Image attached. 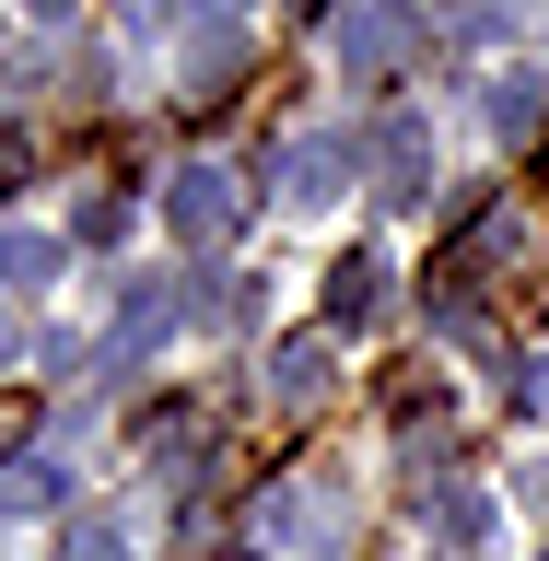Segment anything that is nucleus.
<instances>
[{
  "instance_id": "nucleus-5",
  "label": "nucleus",
  "mask_w": 549,
  "mask_h": 561,
  "mask_svg": "<svg viewBox=\"0 0 549 561\" xmlns=\"http://www.w3.org/2000/svg\"><path fill=\"white\" fill-rule=\"evenodd\" d=\"M59 234H0V305H47L59 293Z\"/></svg>"
},
{
  "instance_id": "nucleus-9",
  "label": "nucleus",
  "mask_w": 549,
  "mask_h": 561,
  "mask_svg": "<svg viewBox=\"0 0 549 561\" xmlns=\"http://www.w3.org/2000/svg\"><path fill=\"white\" fill-rule=\"evenodd\" d=\"M59 456H24V468H12V480H0V526H24V515H47V503H59Z\"/></svg>"
},
{
  "instance_id": "nucleus-1",
  "label": "nucleus",
  "mask_w": 549,
  "mask_h": 561,
  "mask_svg": "<svg viewBox=\"0 0 549 561\" xmlns=\"http://www.w3.org/2000/svg\"><path fill=\"white\" fill-rule=\"evenodd\" d=\"M235 210H245L235 164H175V187H164V222H175V234H187V245L235 234Z\"/></svg>"
},
{
  "instance_id": "nucleus-12",
  "label": "nucleus",
  "mask_w": 549,
  "mask_h": 561,
  "mask_svg": "<svg viewBox=\"0 0 549 561\" xmlns=\"http://www.w3.org/2000/svg\"><path fill=\"white\" fill-rule=\"evenodd\" d=\"M433 526H445L456 550H480V538H491V526H503V515H491L480 491H445V503H433Z\"/></svg>"
},
{
  "instance_id": "nucleus-13",
  "label": "nucleus",
  "mask_w": 549,
  "mask_h": 561,
  "mask_svg": "<svg viewBox=\"0 0 549 561\" xmlns=\"http://www.w3.org/2000/svg\"><path fill=\"white\" fill-rule=\"evenodd\" d=\"M526 410H549V363H538V386H526Z\"/></svg>"
},
{
  "instance_id": "nucleus-4",
  "label": "nucleus",
  "mask_w": 549,
  "mask_h": 561,
  "mask_svg": "<svg viewBox=\"0 0 549 561\" xmlns=\"http://www.w3.org/2000/svg\"><path fill=\"white\" fill-rule=\"evenodd\" d=\"M480 117H491V140H538L549 129V70H491Z\"/></svg>"
},
{
  "instance_id": "nucleus-11",
  "label": "nucleus",
  "mask_w": 549,
  "mask_h": 561,
  "mask_svg": "<svg viewBox=\"0 0 549 561\" xmlns=\"http://www.w3.org/2000/svg\"><path fill=\"white\" fill-rule=\"evenodd\" d=\"M281 398H293V410L328 398V340H293V351H281Z\"/></svg>"
},
{
  "instance_id": "nucleus-2",
  "label": "nucleus",
  "mask_w": 549,
  "mask_h": 561,
  "mask_svg": "<svg viewBox=\"0 0 549 561\" xmlns=\"http://www.w3.org/2000/svg\"><path fill=\"white\" fill-rule=\"evenodd\" d=\"M351 187V129H305L293 152H281V199L293 210H328Z\"/></svg>"
},
{
  "instance_id": "nucleus-8",
  "label": "nucleus",
  "mask_w": 549,
  "mask_h": 561,
  "mask_svg": "<svg viewBox=\"0 0 549 561\" xmlns=\"http://www.w3.org/2000/svg\"><path fill=\"white\" fill-rule=\"evenodd\" d=\"M386 316V257H340L328 270V328H375Z\"/></svg>"
},
{
  "instance_id": "nucleus-6",
  "label": "nucleus",
  "mask_w": 549,
  "mask_h": 561,
  "mask_svg": "<svg viewBox=\"0 0 549 561\" xmlns=\"http://www.w3.org/2000/svg\"><path fill=\"white\" fill-rule=\"evenodd\" d=\"M375 152H386V199L410 210L421 187H433V140H421V117H386V129H375Z\"/></svg>"
},
{
  "instance_id": "nucleus-10",
  "label": "nucleus",
  "mask_w": 549,
  "mask_h": 561,
  "mask_svg": "<svg viewBox=\"0 0 549 561\" xmlns=\"http://www.w3.org/2000/svg\"><path fill=\"white\" fill-rule=\"evenodd\" d=\"M70 561H152V538H140L129 515H82L70 526Z\"/></svg>"
},
{
  "instance_id": "nucleus-7",
  "label": "nucleus",
  "mask_w": 549,
  "mask_h": 561,
  "mask_svg": "<svg viewBox=\"0 0 549 561\" xmlns=\"http://www.w3.org/2000/svg\"><path fill=\"white\" fill-rule=\"evenodd\" d=\"M164 328H175V293H164V280H152V270H140L129 293H117V363H140V351L164 340Z\"/></svg>"
},
{
  "instance_id": "nucleus-3",
  "label": "nucleus",
  "mask_w": 549,
  "mask_h": 561,
  "mask_svg": "<svg viewBox=\"0 0 549 561\" xmlns=\"http://www.w3.org/2000/svg\"><path fill=\"white\" fill-rule=\"evenodd\" d=\"M398 47H410V0H375V12H351V24L328 35V59H340L351 82H363V70H386Z\"/></svg>"
}]
</instances>
